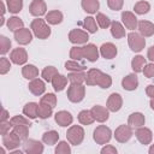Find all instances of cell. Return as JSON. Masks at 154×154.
Instances as JSON below:
<instances>
[{"instance_id": "obj_24", "label": "cell", "mask_w": 154, "mask_h": 154, "mask_svg": "<svg viewBox=\"0 0 154 154\" xmlns=\"http://www.w3.org/2000/svg\"><path fill=\"white\" fill-rule=\"evenodd\" d=\"M144 122H146V118L142 113L140 112H135V113H131L129 116V119H128V124L131 126V128H140V126H143L144 125Z\"/></svg>"}, {"instance_id": "obj_38", "label": "cell", "mask_w": 154, "mask_h": 154, "mask_svg": "<svg viewBox=\"0 0 154 154\" xmlns=\"http://www.w3.org/2000/svg\"><path fill=\"white\" fill-rule=\"evenodd\" d=\"M42 78L46 81V82H52L53 77L55 75H58V70L54 67V66H47L42 70Z\"/></svg>"}, {"instance_id": "obj_26", "label": "cell", "mask_w": 154, "mask_h": 154, "mask_svg": "<svg viewBox=\"0 0 154 154\" xmlns=\"http://www.w3.org/2000/svg\"><path fill=\"white\" fill-rule=\"evenodd\" d=\"M66 84H67V78L60 73L55 75L52 79V85H53L55 91H61L66 87Z\"/></svg>"}, {"instance_id": "obj_2", "label": "cell", "mask_w": 154, "mask_h": 154, "mask_svg": "<svg viewBox=\"0 0 154 154\" xmlns=\"http://www.w3.org/2000/svg\"><path fill=\"white\" fill-rule=\"evenodd\" d=\"M66 137H67V141L73 144V146H78L83 142L84 140V130L82 126L79 125H72L67 129V132H66Z\"/></svg>"}, {"instance_id": "obj_40", "label": "cell", "mask_w": 154, "mask_h": 154, "mask_svg": "<svg viewBox=\"0 0 154 154\" xmlns=\"http://www.w3.org/2000/svg\"><path fill=\"white\" fill-rule=\"evenodd\" d=\"M83 26H84V29H87V31H89V32H91V34H94V32L97 31L96 22H95V19H94L93 17H87V18H84V20H83Z\"/></svg>"}, {"instance_id": "obj_47", "label": "cell", "mask_w": 154, "mask_h": 154, "mask_svg": "<svg viewBox=\"0 0 154 154\" xmlns=\"http://www.w3.org/2000/svg\"><path fill=\"white\" fill-rule=\"evenodd\" d=\"M55 153L57 154H70L71 153V148L70 144L65 141H60L55 148Z\"/></svg>"}, {"instance_id": "obj_30", "label": "cell", "mask_w": 154, "mask_h": 154, "mask_svg": "<svg viewBox=\"0 0 154 154\" xmlns=\"http://www.w3.org/2000/svg\"><path fill=\"white\" fill-rule=\"evenodd\" d=\"M99 0H82V8L87 12V13H96V11L99 10Z\"/></svg>"}, {"instance_id": "obj_1", "label": "cell", "mask_w": 154, "mask_h": 154, "mask_svg": "<svg viewBox=\"0 0 154 154\" xmlns=\"http://www.w3.org/2000/svg\"><path fill=\"white\" fill-rule=\"evenodd\" d=\"M30 29L32 30L34 35L37 37V38H41V40H46L51 36V28L46 24V22L43 19H34L30 24Z\"/></svg>"}, {"instance_id": "obj_37", "label": "cell", "mask_w": 154, "mask_h": 154, "mask_svg": "<svg viewBox=\"0 0 154 154\" xmlns=\"http://www.w3.org/2000/svg\"><path fill=\"white\" fill-rule=\"evenodd\" d=\"M7 8L12 13H18L22 11L23 7V0H6Z\"/></svg>"}, {"instance_id": "obj_4", "label": "cell", "mask_w": 154, "mask_h": 154, "mask_svg": "<svg viewBox=\"0 0 154 154\" xmlns=\"http://www.w3.org/2000/svg\"><path fill=\"white\" fill-rule=\"evenodd\" d=\"M112 137V132L111 129L107 128L106 125H99L95 130H94V135L93 138L97 144H106L109 142Z\"/></svg>"}, {"instance_id": "obj_39", "label": "cell", "mask_w": 154, "mask_h": 154, "mask_svg": "<svg viewBox=\"0 0 154 154\" xmlns=\"http://www.w3.org/2000/svg\"><path fill=\"white\" fill-rule=\"evenodd\" d=\"M134 10H135V12H136L137 14H146V13L149 12L150 5H149V2H147V1H138V2L135 4Z\"/></svg>"}, {"instance_id": "obj_52", "label": "cell", "mask_w": 154, "mask_h": 154, "mask_svg": "<svg viewBox=\"0 0 154 154\" xmlns=\"http://www.w3.org/2000/svg\"><path fill=\"white\" fill-rule=\"evenodd\" d=\"M10 128H12V124H11V122L8 120H5V122H0V134L2 135V136H5L6 134H8L10 132Z\"/></svg>"}, {"instance_id": "obj_25", "label": "cell", "mask_w": 154, "mask_h": 154, "mask_svg": "<svg viewBox=\"0 0 154 154\" xmlns=\"http://www.w3.org/2000/svg\"><path fill=\"white\" fill-rule=\"evenodd\" d=\"M46 22L52 24V25H57V24L63 22V13L60 11H58V10L49 11L46 14Z\"/></svg>"}, {"instance_id": "obj_18", "label": "cell", "mask_w": 154, "mask_h": 154, "mask_svg": "<svg viewBox=\"0 0 154 154\" xmlns=\"http://www.w3.org/2000/svg\"><path fill=\"white\" fill-rule=\"evenodd\" d=\"M55 122L58 125L60 126H67V125H71L72 124V120H73V117L70 112L67 111H59L55 113Z\"/></svg>"}, {"instance_id": "obj_5", "label": "cell", "mask_w": 154, "mask_h": 154, "mask_svg": "<svg viewBox=\"0 0 154 154\" xmlns=\"http://www.w3.org/2000/svg\"><path fill=\"white\" fill-rule=\"evenodd\" d=\"M128 43H129V47L131 48V51L141 52L146 46V40L141 34L131 31L128 34Z\"/></svg>"}, {"instance_id": "obj_42", "label": "cell", "mask_w": 154, "mask_h": 154, "mask_svg": "<svg viewBox=\"0 0 154 154\" xmlns=\"http://www.w3.org/2000/svg\"><path fill=\"white\" fill-rule=\"evenodd\" d=\"M13 131L19 136L20 140L25 141V140L28 138L29 126H26V125H16V126H13Z\"/></svg>"}, {"instance_id": "obj_35", "label": "cell", "mask_w": 154, "mask_h": 154, "mask_svg": "<svg viewBox=\"0 0 154 154\" xmlns=\"http://www.w3.org/2000/svg\"><path fill=\"white\" fill-rule=\"evenodd\" d=\"M94 117H93V113L91 111H88V109H83L79 112L78 114V122L83 125H90L93 122H94Z\"/></svg>"}, {"instance_id": "obj_59", "label": "cell", "mask_w": 154, "mask_h": 154, "mask_svg": "<svg viewBox=\"0 0 154 154\" xmlns=\"http://www.w3.org/2000/svg\"><path fill=\"white\" fill-rule=\"evenodd\" d=\"M149 154H154V144L149 148Z\"/></svg>"}, {"instance_id": "obj_12", "label": "cell", "mask_w": 154, "mask_h": 154, "mask_svg": "<svg viewBox=\"0 0 154 154\" xmlns=\"http://www.w3.org/2000/svg\"><path fill=\"white\" fill-rule=\"evenodd\" d=\"M123 99L118 93H112L107 99V108L111 112H118L122 108Z\"/></svg>"}, {"instance_id": "obj_31", "label": "cell", "mask_w": 154, "mask_h": 154, "mask_svg": "<svg viewBox=\"0 0 154 154\" xmlns=\"http://www.w3.org/2000/svg\"><path fill=\"white\" fill-rule=\"evenodd\" d=\"M59 140V134L55 131V130H49V131H46L43 135H42V141L43 143L48 144V146H53L58 142Z\"/></svg>"}, {"instance_id": "obj_29", "label": "cell", "mask_w": 154, "mask_h": 154, "mask_svg": "<svg viewBox=\"0 0 154 154\" xmlns=\"http://www.w3.org/2000/svg\"><path fill=\"white\" fill-rule=\"evenodd\" d=\"M53 113V107L47 105V103H43V102H40L38 103V108H37V116L40 119H47L52 116Z\"/></svg>"}, {"instance_id": "obj_58", "label": "cell", "mask_w": 154, "mask_h": 154, "mask_svg": "<svg viewBox=\"0 0 154 154\" xmlns=\"http://www.w3.org/2000/svg\"><path fill=\"white\" fill-rule=\"evenodd\" d=\"M150 107H152V109H154V97L150 99Z\"/></svg>"}, {"instance_id": "obj_7", "label": "cell", "mask_w": 154, "mask_h": 154, "mask_svg": "<svg viewBox=\"0 0 154 154\" xmlns=\"http://www.w3.org/2000/svg\"><path fill=\"white\" fill-rule=\"evenodd\" d=\"M23 152L28 154H41L43 153V144L40 141L26 138L23 143Z\"/></svg>"}, {"instance_id": "obj_14", "label": "cell", "mask_w": 154, "mask_h": 154, "mask_svg": "<svg viewBox=\"0 0 154 154\" xmlns=\"http://www.w3.org/2000/svg\"><path fill=\"white\" fill-rule=\"evenodd\" d=\"M14 38L19 45H28L32 40V34L29 29L22 28L17 31H14Z\"/></svg>"}, {"instance_id": "obj_6", "label": "cell", "mask_w": 154, "mask_h": 154, "mask_svg": "<svg viewBox=\"0 0 154 154\" xmlns=\"http://www.w3.org/2000/svg\"><path fill=\"white\" fill-rule=\"evenodd\" d=\"M131 136H132V129L130 125H125V124L119 125L114 131V138L120 143L128 142L131 138Z\"/></svg>"}, {"instance_id": "obj_53", "label": "cell", "mask_w": 154, "mask_h": 154, "mask_svg": "<svg viewBox=\"0 0 154 154\" xmlns=\"http://www.w3.org/2000/svg\"><path fill=\"white\" fill-rule=\"evenodd\" d=\"M142 72L144 73L146 77L153 78L154 77V64H146V66H144Z\"/></svg>"}, {"instance_id": "obj_54", "label": "cell", "mask_w": 154, "mask_h": 154, "mask_svg": "<svg viewBox=\"0 0 154 154\" xmlns=\"http://www.w3.org/2000/svg\"><path fill=\"white\" fill-rule=\"evenodd\" d=\"M101 154H117V149H116V147L108 144L101 149Z\"/></svg>"}, {"instance_id": "obj_55", "label": "cell", "mask_w": 154, "mask_h": 154, "mask_svg": "<svg viewBox=\"0 0 154 154\" xmlns=\"http://www.w3.org/2000/svg\"><path fill=\"white\" fill-rule=\"evenodd\" d=\"M146 94H147L149 97H154V84H149V85L146 88Z\"/></svg>"}, {"instance_id": "obj_3", "label": "cell", "mask_w": 154, "mask_h": 154, "mask_svg": "<svg viewBox=\"0 0 154 154\" xmlns=\"http://www.w3.org/2000/svg\"><path fill=\"white\" fill-rule=\"evenodd\" d=\"M85 95V87H83L82 84H73L71 83V85L67 89V99L71 102H81L84 99Z\"/></svg>"}, {"instance_id": "obj_34", "label": "cell", "mask_w": 154, "mask_h": 154, "mask_svg": "<svg viewBox=\"0 0 154 154\" xmlns=\"http://www.w3.org/2000/svg\"><path fill=\"white\" fill-rule=\"evenodd\" d=\"M146 66V59L142 55H136L131 60V67L135 72H142Z\"/></svg>"}, {"instance_id": "obj_10", "label": "cell", "mask_w": 154, "mask_h": 154, "mask_svg": "<svg viewBox=\"0 0 154 154\" xmlns=\"http://www.w3.org/2000/svg\"><path fill=\"white\" fill-rule=\"evenodd\" d=\"M10 59H11V61H12L13 64H16V65H23V64H25L26 60H28V53H26V51H25L24 48L18 47V48H14V49L11 52Z\"/></svg>"}, {"instance_id": "obj_46", "label": "cell", "mask_w": 154, "mask_h": 154, "mask_svg": "<svg viewBox=\"0 0 154 154\" xmlns=\"http://www.w3.org/2000/svg\"><path fill=\"white\" fill-rule=\"evenodd\" d=\"M10 48H11V41H10V38H7L6 36L1 35L0 36V53L4 55V54H6L10 51Z\"/></svg>"}, {"instance_id": "obj_19", "label": "cell", "mask_w": 154, "mask_h": 154, "mask_svg": "<svg viewBox=\"0 0 154 154\" xmlns=\"http://www.w3.org/2000/svg\"><path fill=\"white\" fill-rule=\"evenodd\" d=\"M117 53H118L117 47L111 42H106L100 47V54L105 59H113L117 55Z\"/></svg>"}, {"instance_id": "obj_28", "label": "cell", "mask_w": 154, "mask_h": 154, "mask_svg": "<svg viewBox=\"0 0 154 154\" xmlns=\"http://www.w3.org/2000/svg\"><path fill=\"white\" fill-rule=\"evenodd\" d=\"M37 108H38V105L36 102H28L23 108V113L29 119H35L38 117L37 116Z\"/></svg>"}, {"instance_id": "obj_44", "label": "cell", "mask_w": 154, "mask_h": 154, "mask_svg": "<svg viewBox=\"0 0 154 154\" xmlns=\"http://www.w3.org/2000/svg\"><path fill=\"white\" fill-rule=\"evenodd\" d=\"M65 69L73 72V71H84L85 70V66L78 64L76 60H69L65 63Z\"/></svg>"}, {"instance_id": "obj_33", "label": "cell", "mask_w": 154, "mask_h": 154, "mask_svg": "<svg viewBox=\"0 0 154 154\" xmlns=\"http://www.w3.org/2000/svg\"><path fill=\"white\" fill-rule=\"evenodd\" d=\"M67 79L73 84H82L85 82V73L83 71H73L67 75Z\"/></svg>"}, {"instance_id": "obj_56", "label": "cell", "mask_w": 154, "mask_h": 154, "mask_svg": "<svg viewBox=\"0 0 154 154\" xmlns=\"http://www.w3.org/2000/svg\"><path fill=\"white\" fill-rule=\"evenodd\" d=\"M147 57L149 60L154 61V46H152L149 49H148V53H147Z\"/></svg>"}, {"instance_id": "obj_8", "label": "cell", "mask_w": 154, "mask_h": 154, "mask_svg": "<svg viewBox=\"0 0 154 154\" xmlns=\"http://www.w3.org/2000/svg\"><path fill=\"white\" fill-rule=\"evenodd\" d=\"M2 144L5 148H7L8 150H14L16 148L19 147L20 144V138L19 136L12 130L11 132L6 134L5 136H2Z\"/></svg>"}, {"instance_id": "obj_48", "label": "cell", "mask_w": 154, "mask_h": 154, "mask_svg": "<svg viewBox=\"0 0 154 154\" xmlns=\"http://www.w3.org/2000/svg\"><path fill=\"white\" fill-rule=\"evenodd\" d=\"M97 85H99L100 88H102V89L109 88V87L112 85V78H111V76H108V75H106V73H102V76H101L100 79H99Z\"/></svg>"}, {"instance_id": "obj_16", "label": "cell", "mask_w": 154, "mask_h": 154, "mask_svg": "<svg viewBox=\"0 0 154 154\" xmlns=\"http://www.w3.org/2000/svg\"><path fill=\"white\" fill-rule=\"evenodd\" d=\"M122 20H123L124 25H125L128 29H130V30L136 29L137 25H138V22H137L136 16H135L132 12H130V11H124V12L122 13Z\"/></svg>"}, {"instance_id": "obj_23", "label": "cell", "mask_w": 154, "mask_h": 154, "mask_svg": "<svg viewBox=\"0 0 154 154\" xmlns=\"http://www.w3.org/2000/svg\"><path fill=\"white\" fill-rule=\"evenodd\" d=\"M103 72H101L99 69H90L85 73V83L87 85H96L99 83L100 77L102 76Z\"/></svg>"}, {"instance_id": "obj_15", "label": "cell", "mask_w": 154, "mask_h": 154, "mask_svg": "<svg viewBox=\"0 0 154 154\" xmlns=\"http://www.w3.org/2000/svg\"><path fill=\"white\" fill-rule=\"evenodd\" d=\"M91 113H93V117L96 122H100V123H103L106 122L108 118H109V113H108V108H105L103 106H100V105H96L94 106L91 109Z\"/></svg>"}, {"instance_id": "obj_11", "label": "cell", "mask_w": 154, "mask_h": 154, "mask_svg": "<svg viewBox=\"0 0 154 154\" xmlns=\"http://www.w3.org/2000/svg\"><path fill=\"white\" fill-rule=\"evenodd\" d=\"M135 135H136V138L138 140V142H140L141 144H144V146H146V144H149V143L152 142V138H153L152 131H150L148 128H144V126L137 128Z\"/></svg>"}, {"instance_id": "obj_50", "label": "cell", "mask_w": 154, "mask_h": 154, "mask_svg": "<svg viewBox=\"0 0 154 154\" xmlns=\"http://www.w3.org/2000/svg\"><path fill=\"white\" fill-rule=\"evenodd\" d=\"M11 69V64H10V60H7V58H1L0 59V73L1 75H5L10 71Z\"/></svg>"}, {"instance_id": "obj_36", "label": "cell", "mask_w": 154, "mask_h": 154, "mask_svg": "<svg viewBox=\"0 0 154 154\" xmlns=\"http://www.w3.org/2000/svg\"><path fill=\"white\" fill-rule=\"evenodd\" d=\"M24 25L23 20L18 17H11L8 20H7V28L11 30V31H17L19 29H22Z\"/></svg>"}, {"instance_id": "obj_9", "label": "cell", "mask_w": 154, "mask_h": 154, "mask_svg": "<svg viewBox=\"0 0 154 154\" xmlns=\"http://www.w3.org/2000/svg\"><path fill=\"white\" fill-rule=\"evenodd\" d=\"M69 40L71 43L75 45H83L87 43V41L89 40V35L87 31L81 30V29H73L69 32Z\"/></svg>"}, {"instance_id": "obj_13", "label": "cell", "mask_w": 154, "mask_h": 154, "mask_svg": "<svg viewBox=\"0 0 154 154\" xmlns=\"http://www.w3.org/2000/svg\"><path fill=\"white\" fill-rule=\"evenodd\" d=\"M29 11L32 16L35 17H41L46 13L47 11V6L46 2L43 0H32L30 6H29Z\"/></svg>"}, {"instance_id": "obj_20", "label": "cell", "mask_w": 154, "mask_h": 154, "mask_svg": "<svg viewBox=\"0 0 154 154\" xmlns=\"http://www.w3.org/2000/svg\"><path fill=\"white\" fill-rule=\"evenodd\" d=\"M138 85V78L135 73H130L128 76H125L123 79H122V87L125 89V90H135Z\"/></svg>"}, {"instance_id": "obj_51", "label": "cell", "mask_w": 154, "mask_h": 154, "mask_svg": "<svg viewBox=\"0 0 154 154\" xmlns=\"http://www.w3.org/2000/svg\"><path fill=\"white\" fill-rule=\"evenodd\" d=\"M124 4V0H107V5L112 11H119L122 10Z\"/></svg>"}, {"instance_id": "obj_22", "label": "cell", "mask_w": 154, "mask_h": 154, "mask_svg": "<svg viewBox=\"0 0 154 154\" xmlns=\"http://www.w3.org/2000/svg\"><path fill=\"white\" fill-rule=\"evenodd\" d=\"M138 31L143 37H149L154 35V24L149 20H140L138 22Z\"/></svg>"}, {"instance_id": "obj_45", "label": "cell", "mask_w": 154, "mask_h": 154, "mask_svg": "<svg viewBox=\"0 0 154 154\" xmlns=\"http://www.w3.org/2000/svg\"><path fill=\"white\" fill-rule=\"evenodd\" d=\"M96 22L102 29H107L108 26H111V19L103 13H97L96 14Z\"/></svg>"}, {"instance_id": "obj_17", "label": "cell", "mask_w": 154, "mask_h": 154, "mask_svg": "<svg viewBox=\"0 0 154 154\" xmlns=\"http://www.w3.org/2000/svg\"><path fill=\"white\" fill-rule=\"evenodd\" d=\"M83 54H84V58L91 63H94L99 59V49L93 43H88L83 47Z\"/></svg>"}, {"instance_id": "obj_27", "label": "cell", "mask_w": 154, "mask_h": 154, "mask_svg": "<svg viewBox=\"0 0 154 154\" xmlns=\"http://www.w3.org/2000/svg\"><path fill=\"white\" fill-rule=\"evenodd\" d=\"M22 75H23V77L26 78V79H35V78L38 76V70H37V67H36L35 65L29 64V65L23 66V69H22Z\"/></svg>"}, {"instance_id": "obj_41", "label": "cell", "mask_w": 154, "mask_h": 154, "mask_svg": "<svg viewBox=\"0 0 154 154\" xmlns=\"http://www.w3.org/2000/svg\"><path fill=\"white\" fill-rule=\"evenodd\" d=\"M10 122H11V124H12V128L16 126V125H26V126L30 128V125H31L29 118H25V117H23V116H14V117H12V118L10 119Z\"/></svg>"}, {"instance_id": "obj_43", "label": "cell", "mask_w": 154, "mask_h": 154, "mask_svg": "<svg viewBox=\"0 0 154 154\" xmlns=\"http://www.w3.org/2000/svg\"><path fill=\"white\" fill-rule=\"evenodd\" d=\"M70 58H72V60H82L84 58V54H83V47H72L71 51H70Z\"/></svg>"}, {"instance_id": "obj_32", "label": "cell", "mask_w": 154, "mask_h": 154, "mask_svg": "<svg viewBox=\"0 0 154 154\" xmlns=\"http://www.w3.org/2000/svg\"><path fill=\"white\" fill-rule=\"evenodd\" d=\"M111 34L114 38H122L125 36L124 26L119 22H112L111 23Z\"/></svg>"}, {"instance_id": "obj_21", "label": "cell", "mask_w": 154, "mask_h": 154, "mask_svg": "<svg viewBox=\"0 0 154 154\" xmlns=\"http://www.w3.org/2000/svg\"><path fill=\"white\" fill-rule=\"evenodd\" d=\"M29 90L34 94V95H36V96H40V95H42L43 93H45V90H46V85H45V82L42 81V79H40V78H35V79H31V82L29 83Z\"/></svg>"}, {"instance_id": "obj_49", "label": "cell", "mask_w": 154, "mask_h": 154, "mask_svg": "<svg viewBox=\"0 0 154 154\" xmlns=\"http://www.w3.org/2000/svg\"><path fill=\"white\" fill-rule=\"evenodd\" d=\"M40 102H43V103H47V105L54 107L57 105V96L54 94H52V93H47V94H45L41 97V101Z\"/></svg>"}, {"instance_id": "obj_57", "label": "cell", "mask_w": 154, "mask_h": 154, "mask_svg": "<svg viewBox=\"0 0 154 154\" xmlns=\"http://www.w3.org/2000/svg\"><path fill=\"white\" fill-rule=\"evenodd\" d=\"M8 119V112H7V109H2V113H1V120L0 122H5V120H7Z\"/></svg>"}]
</instances>
